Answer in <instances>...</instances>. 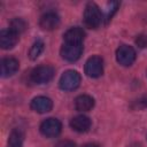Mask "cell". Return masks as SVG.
<instances>
[{"mask_svg": "<svg viewBox=\"0 0 147 147\" xmlns=\"http://www.w3.org/2000/svg\"><path fill=\"white\" fill-rule=\"evenodd\" d=\"M102 20H103V16L98 5L94 2H88L84 10L85 25L90 29H96L102 23Z\"/></svg>", "mask_w": 147, "mask_h": 147, "instance_id": "cell-1", "label": "cell"}, {"mask_svg": "<svg viewBox=\"0 0 147 147\" xmlns=\"http://www.w3.org/2000/svg\"><path fill=\"white\" fill-rule=\"evenodd\" d=\"M55 70L52 65H39L31 72V80L36 84H46L53 79Z\"/></svg>", "mask_w": 147, "mask_h": 147, "instance_id": "cell-3", "label": "cell"}, {"mask_svg": "<svg viewBox=\"0 0 147 147\" xmlns=\"http://www.w3.org/2000/svg\"><path fill=\"white\" fill-rule=\"evenodd\" d=\"M20 68V63L14 57H5L1 61V76L2 77H10Z\"/></svg>", "mask_w": 147, "mask_h": 147, "instance_id": "cell-12", "label": "cell"}, {"mask_svg": "<svg viewBox=\"0 0 147 147\" xmlns=\"http://www.w3.org/2000/svg\"><path fill=\"white\" fill-rule=\"evenodd\" d=\"M39 25L42 30H54L60 25V17L57 14L53 11L46 13L40 17Z\"/></svg>", "mask_w": 147, "mask_h": 147, "instance_id": "cell-9", "label": "cell"}, {"mask_svg": "<svg viewBox=\"0 0 147 147\" xmlns=\"http://www.w3.org/2000/svg\"><path fill=\"white\" fill-rule=\"evenodd\" d=\"M118 6H119V2H117V1H110V2L108 3L107 11H106V16H105L106 22H108V21L111 20V17H113V15L116 13Z\"/></svg>", "mask_w": 147, "mask_h": 147, "instance_id": "cell-18", "label": "cell"}, {"mask_svg": "<svg viewBox=\"0 0 147 147\" xmlns=\"http://www.w3.org/2000/svg\"><path fill=\"white\" fill-rule=\"evenodd\" d=\"M54 147H76V144L71 140H60Z\"/></svg>", "mask_w": 147, "mask_h": 147, "instance_id": "cell-20", "label": "cell"}, {"mask_svg": "<svg viewBox=\"0 0 147 147\" xmlns=\"http://www.w3.org/2000/svg\"><path fill=\"white\" fill-rule=\"evenodd\" d=\"M138 102H139V103H142V106H144V107H146V106H147V98H142V99H141V100H139Z\"/></svg>", "mask_w": 147, "mask_h": 147, "instance_id": "cell-21", "label": "cell"}, {"mask_svg": "<svg viewBox=\"0 0 147 147\" xmlns=\"http://www.w3.org/2000/svg\"><path fill=\"white\" fill-rule=\"evenodd\" d=\"M82 147H99L96 144H85L84 146H82Z\"/></svg>", "mask_w": 147, "mask_h": 147, "instance_id": "cell-22", "label": "cell"}, {"mask_svg": "<svg viewBox=\"0 0 147 147\" xmlns=\"http://www.w3.org/2000/svg\"><path fill=\"white\" fill-rule=\"evenodd\" d=\"M42 51H44V41L41 39H37L29 51V57L31 60H37L39 55L42 53Z\"/></svg>", "mask_w": 147, "mask_h": 147, "instance_id": "cell-17", "label": "cell"}, {"mask_svg": "<svg viewBox=\"0 0 147 147\" xmlns=\"http://www.w3.org/2000/svg\"><path fill=\"white\" fill-rule=\"evenodd\" d=\"M127 147H141V145L140 144H138V142H133V144H131L130 146H127Z\"/></svg>", "mask_w": 147, "mask_h": 147, "instance_id": "cell-23", "label": "cell"}, {"mask_svg": "<svg viewBox=\"0 0 147 147\" xmlns=\"http://www.w3.org/2000/svg\"><path fill=\"white\" fill-rule=\"evenodd\" d=\"M84 38H85V31L79 26H74L63 34L64 42H70V44H83Z\"/></svg>", "mask_w": 147, "mask_h": 147, "instance_id": "cell-11", "label": "cell"}, {"mask_svg": "<svg viewBox=\"0 0 147 147\" xmlns=\"http://www.w3.org/2000/svg\"><path fill=\"white\" fill-rule=\"evenodd\" d=\"M30 107L33 111L39 114H45L52 110L53 108V101L47 96H36L32 99Z\"/></svg>", "mask_w": 147, "mask_h": 147, "instance_id": "cell-8", "label": "cell"}, {"mask_svg": "<svg viewBox=\"0 0 147 147\" xmlns=\"http://www.w3.org/2000/svg\"><path fill=\"white\" fill-rule=\"evenodd\" d=\"M116 60L123 67L131 65L136 60V51L127 45H122L116 51Z\"/></svg>", "mask_w": 147, "mask_h": 147, "instance_id": "cell-7", "label": "cell"}, {"mask_svg": "<svg viewBox=\"0 0 147 147\" xmlns=\"http://www.w3.org/2000/svg\"><path fill=\"white\" fill-rule=\"evenodd\" d=\"M70 126L74 131L76 132H86L91 127V119L87 116L84 115H78L71 118L70 121Z\"/></svg>", "mask_w": 147, "mask_h": 147, "instance_id": "cell-13", "label": "cell"}, {"mask_svg": "<svg viewBox=\"0 0 147 147\" xmlns=\"http://www.w3.org/2000/svg\"><path fill=\"white\" fill-rule=\"evenodd\" d=\"M83 53V44H70V42H63L60 54L62 59L69 62L77 61Z\"/></svg>", "mask_w": 147, "mask_h": 147, "instance_id": "cell-4", "label": "cell"}, {"mask_svg": "<svg viewBox=\"0 0 147 147\" xmlns=\"http://www.w3.org/2000/svg\"><path fill=\"white\" fill-rule=\"evenodd\" d=\"M80 80L82 77L76 70H67L60 77L59 85L63 91H74L80 85Z\"/></svg>", "mask_w": 147, "mask_h": 147, "instance_id": "cell-2", "label": "cell"}, {"mask_svg": "<svg viewBox=\"0 0 147 147\" xmlns=\"http://www.w3.org/2000/svg\"><path fill=\"white\" fill-rule=\"evenodd\" d=\"M103 72V60L98 56L93 55L88 57L85 63V74L91 78H98Z\"/></svg>", "mask_w": 147, "mask_h": 147, "instance_id": "cell-6", "label": "cell"}, {"mask_svg": "<svg viewBox=\"0 0 147 147\" xmlns=\"http://www.w3.org/2000/svg\"><path fill=\"white\" fill-rule=\"evenodd\" d=\"M8 147H23V134L20 130H13L9 134Z\"/></svg>", "mask_w": 147, "mask_h": 147, "instance_id": "cell-16", "label": "cell"}, {"mask_svg": "<svg viewBox=\"0 0 147 147\" xmlns=\"http://www.w3.org/2000/svg\"><path fill=\"white\" fill-rule=\"evenodd\" d=\"M62 124L59 119L49 117L40 124V132L46 138H55L61 133Z\"/></svg>", "mask_w": 147, "mask_h": 147, "instance_id": "cell-5", "label": "cell"}, {"mask_svg": "<svg viewBox=\"0 0 147 147\" xmlns=\"http://www.w3.org/2000/svg\"><path fill=\"white\" fill-rule=\"evenodd\" d=\"M94 107V99L87 94L78 95L75 99V108L78 111H88Z\"/></svg>", "mask_w": 147, "mask_h": 147, "instance_id": "cell-14", "label": "cell"}, {"mask_svg": "<svg viewBox=\"0 0 147 147\" xmlns=\"http://www.w3.org/2000/svg\"><path fill=\"white\" fill-rule=\"evenodd\" d=\"M18 41V34L13 32L10 29L2 30L0 33V46L2 49H10L13 48Z\"/></svg>", "mask_w": 147, "mask_h": 147, "instance_id": "cell-10", "label": "cell"}, {"mask_svg": "<svg viewBox=\"0 0 147 147\" xmlns=\"http://www.w3.org/2000/svg\"><path fill=\"white\" fill-rule=\"evenodd\" d=\"M9 29H10L13 32H15L16 34L20 36L21 33H23V32L28 29V23H26L23 18L16 17V18L11 20V22H10V24H9Z\"/></svg>", "mask_w": 147, "mask_h": 147, "instance_id": "cell-15", "label": "cell"}, {"mask_svg": "<svg viewBox=\"0 0 147 147\" xmlns=\"http://www.w3.org/2000/svg\"><path fill=\"white\" fill-rule=\"evenodd\" d=\"M136 44H137L139 47H141V48L147 47V36H145V34L138 36L137 39H136Z\"/></svg>", "mask_w": 147, "mask_h": 147, "instance_id": "cell-19", "label": "cell"}]
</instances>
